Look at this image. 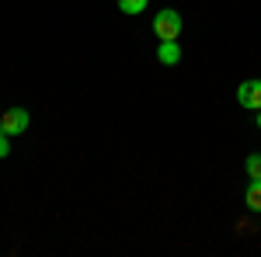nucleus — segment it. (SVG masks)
I'll use <instances>...</instances> for the list:
<instances>
[{
    "mask_svg": "<svg viewBox=\"0 0 261 257\" xmlns=\"http://www.w3.org/2000/svg\"><path fill=\"white\" fill-rule=\"evenodd\" d=\"M181 28H185V21H181L178 11H171V7L157 11V18H153V35L157 39H178Z\"/></svg>",
    "mask_w": 261,
    "mask_h": 257,
    "instance_id": "f257e3e1",
    "label": "nucleus"
},
{
    "mask_svg": "<svg viewBox=\"0 0 261 257\" xmlns=\"http://www.w3.org/2000/svg\"><path fill=\"white\" fill-rule=\"evenodd\" d=\"M0 129H4L7 136L28 132V111H24V108H7V111L0 115Z\"/></svg>",
    "mask_w": 261,
    "mask_h": 257,
    "instance_id": "f03ea898",
    "label": "nucleus"
},
{
    "mask_svg": "<svg viewBox=\"0 0 261 257\" xmlns=\"http://www.w3.org/2000/svg\"><path fill=\"white\" fill-rule=\"evenodd\" d=\"M237 101H241V108L261 111V80H244L237 87Z\"/></svg>",
    "mask_w": 261,
    "mask_h": 257,
    "instance_id": "7ed1b4c3",
    "label": "nucleus"
},
{
    "mask_svg": "<svg viewBox=\"0 0 261 257\" xmlns=\"http://www.w3.org/2000/svg\"><path fill=\"white\" fill-rule=\"evenodd\" d=\"M157 60H161L164 66H178V63H181L178 39H161V45H157Z\"/></svg>",
    "mask_w": 261,
    "mask_h": 257,
    "instance_id": "20e7f679",
    "label": "nucleus"
},
{
    "mask_svg": "<svg viewBox=\"0 0 261 257\" xmlns=\"http://www.w3.org/2000/svg\"><path fill=\"white\" fill-rule=\"evenodd\" d=\"M244 202H247V209H251V212H261V181H251V184H247Z\"/></svg>",
    "mask_w": 261,
    "mask_h": 257,
    "instance_id": "39448f33",
    "label": "nucleus"
},
{
    "mask_svg": "<svg viewBox=\"0 0 261 257\" xmlns=\"http://www.w3.org/2000/svg\"><path fill=\"white\" fill-rule=\"evenodd\" d=\"M146 4H150V0H119V11H122V14H129V18H136V14L146 11Z\"/></svg>",
    "mask_w": 261,
    "mask_h": 257,
    "instance_id": "423d86ee",
    "label": "nucleus"
},
{
    "mask_svg": "<svg viewBox=\"0 0 261 257\" xmlns=\"http://www.w3.org/2000/svg\"><path fill=\"white\" fill-rule=\"evenodd\" d=\"M247 178L261 181V153H251V157H247Z\"/></svg>",
    "mask_w": 261,
    "mask_h": 257,
    "instance_id": "0eeeda50",
    "label": "nucleus"
},
{
    "mask_svg": "<svg viewBox=\"0 0 261 257\" xmlns=\"http://www.w3.org/2000/svg\"><path fill=\"white\" fill-rule=\"evenodd\" d=\"M7 153H11V136H7V132L0 129V160L7 157Z\"/></svg>",
    "mask_w": 261,
    "mask_h": 257,
    "instance_id": "6e6552de",
    "label": "nucleus"
},
{
    "mask_svg": "<svg viewBox=\"0 0 261 257\" xmlns=\"http://www.w3.org/2000/svg\"><path fill=\"white\" fill-rule=\"evenodd\" d=\"M258 129H261V111H258Z\"/></svg>",
    "mask_w": 261,
    "mask_h": 257,
    "instance_id": "1a4fd4ad",
    "label": "nucleus"
}]
</instances>
